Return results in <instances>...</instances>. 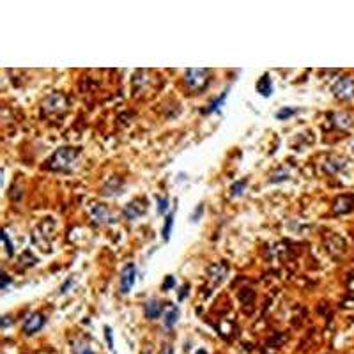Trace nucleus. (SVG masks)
Segmentation results:
<instances>
[{"label":"nucleus","instance_id":"a211bd4d","mask_svg":"<svg viewBox=\"0 0 354 354\" xmlns=\"http://www.w3.org/2000/svg\"><path fill=\"white\" fill-rule=\"evenodd\" d=\"M248 186V181L246 179H241V181H236L230 188V197H239L243 195V191L246 190Z\"/></svg>","mask_w":354,"mask_h":354},{"label":"nucleus","instance_id":"39448f33","mask_svg":"<svg viewBox=\"0 0 354 354\" xmlns=\"http://www.w3.org/2000/svg\"><path fill=\"white\" fill-rule=\"evenodd\" d=\"M333 94H335L338 99H353L354 98V80L353 78H338L333 85Z\"/></svg>","mask_w":354,"mask_h":354},{"label":"nucleus","instance_id":"b1692460","mask_svg":"<svg viewBox=\"0 0 354 354\" xmlns=\"http://www.w3.org/2000/svg\"><path fill=\"white\" fill-rule=\"evenodd\" d=\"M0 276H2V290H5L11 285V278L5 275V271H2V273H0Z\"/></svg>","mask_w":354,"mask_h":354},{"label":"nucleus","instance_id":"4be33fe9","mask_svg":"<svg viewBox=\"0 0 354 354\" xmlns=\"http://www.w3.org/2000/svg\"><path fill=\"white\" fill-rule=\"evenodd\" d=\"M176 285V280H174V276H170L168 275L167 278H165V282H163V285H161V289L163 290H170Z\"/></svg>","mask_w":354,"mask_h":354},{"label":"nucleus","instance_id":"ddd939ff","mask_svg":"<svg viewBox=\"0 0 354 354\" xmlns=\"http://www.w3.org/2000/svg\"><path fill=\"white\" fill-rule=\"evenodd\" d=\"M227 94H228V88H225V90H223L221 94H220L218 98H215V101L211 103L209 107L204 108V113H205V115H209V113H213V112H218L220 108H221V107L225 105V98H227Z\"/></svg>","mask_w":354,"mask_h":354},{"label":"nucleus","instance_id":"6e6552de","mask_svg":"<svg viewBox=\"0 0 354 354\" xmlns=\"http://www.w3.org/2000/svg\"><path fill=\"white\" fill-rule=\"evenodd\" d=\"M64 107H66V96L59 92L48 96V98L44 99V103H43V110H44V112H57V110H62Z\"/></svg>","mask_w":354,"mask_h":354},{"label":"nucleus","instance_id":"a878e982","mask_svg":"<svg viewBox=\"0 0 354 354\" xmlns=\"http://www.w3.org/2000/svg\"><path fill=\"white\" fill-rule=\"evenodd\" d=\"M73 280H75V278H73V276H71V278H67V280H66V284L61 287V292H67V290H69L71 287H73Z\"/></svg>","mask_w":354,"mask_h":354},{"label":"nucleus","instance_id":"dca6fc26","mask_svg":"<svg viewBox=\"0 0 354 354\" xmlns=\"http://www.w3.org/2000/svg\"><path fill=\"white\" fill-rule=\"evenodd\" d=\"M298 112H301V108H298V107H284V108H280L278 112L275 113V117L278 119V121H285V119H290V117H294Z\"/></svg>","mask_w":354,"mask_h":354},{"label":"nucleus","instance_id":"f257e3e1","mask_svg":"<svg viewBox=\"0 0 354 354\" xmlns=\"http://www.w3.org/2000/svg\"><path fill=\"white\" fill-rule=\"evenodd\" d=\"M80 153H82L80 149L69 147V145L57 149L46 165L48 170H51V172H69L73 165H75V161L78 159Z\"/></svg>","mask_w":354,"mask_h":354},{"label":"nucleus","instance_id":"aec40b11","mask_svg":"<svg viewBox=\"0 0 354 354\" xmlns=\"http://www.w3.org/2000/svg\"><path fill=\"white\" fill-rule=\"evenodd\" d=\"M156 202H158V215L163 216L168 215L170 211H168V199L167 197H156Z\"/></svg>","mask_w":354,"mask_h":354},{"label":"nucleus","instance_id":"bb28decb","mask_svg":"<svg viewBox=\"0 0 354 354\" xmlns=\"http://www.w3.org/2000/svg\"><path fill=\"white\" fill-rule=\"evenodd\" d=\"M11 322H13V319L11 317H2V328H9L11 326Z\"/></svg>","mask_w":354,"mask_h":354},{"label":"nucleus","instance_id":"f8f14e48","mask_svg":"<svg viewBox=\"0 0 354 354\" xmlns=\"http://www.w3.org/2000/svg\"><path fill=\"white\" fill-rule=\"evenodd\" d=\"M179 319V308L177 307H168L167 312H163V324H165V330L170 331L174 328V324L177 322Z\"/></svg>","mask_w":354,"mask_h":354},{"label":"nucleus","instance_id":"423d86ee","mask_svg":"<svg viewBox=\"0 0 354 354\" xmlns=\"http://www.w3.org/2000/svg\"><path fill=\"white\" fill-rule=\"evenodd\" d=\"M90 216H92L98 223H112L113 220H115L110 207H107L105 204H94L92 207H90Z\"/></svg>","mask_w":354,"mask_h":354},{"label":"nucleus","instance_id":"cd10ccee","mask_svg":"<svg viewBox=\"0 0 354 354\" xmlns=\"http://www.w3.org/2000/svg\"><path fill=\"white\" fill-rule=\"evenodd\" d=\"M76 354H94V351H92V349H88V347H82V349H80Z\"/></svg>","mask_w":354,"mask_h":354},{"label":"nucleus","instance_id":"9d476101","mask_svg":"<svg viewBox=\"0 0 354 354\" xmlns=\"http://www.w3.org/2000/svg\"><path fill=\"white\" fill-rule=\"evenodd\" d=\"M257 92L261 94V96H264V98H269L271 94H273V84H271L269 73L262 75V78L257 82Z\"/></svg>","mask_w":354,"mask_h":354},{"label":"nucleus","instance_id":"7ed1b4c3","mask_svg":"<svg viewBox=\"0 0 354 354\" xmlns=\"http://www.w3.org/2000/svg\"><path fill=\"white\" fill-rule=\"evenodd\" d=\"M136 275H138L136 264L135 262H128L121 273V292L122 294H130V290L135 287Z\"/></svg>","mask_w":354,"mask_h":354},{"label":"nucleus","instance_id":"f3484780","mask_svg":"<svg viewBox=\"0 0 354 354\" xmlns=\"http://www.w3.org/2000/svg\"><path fill=\"white\" fill-rule=\"evenodd\" d=\"M342 167H344V159H338V158H331L330 161H328L326 165H324V168H326L330 174H336L340 172Z\"/></svg>","mask_w":354,"mask_h":354},{"label":"nucleus","instance_id":"6ab92c4d","mask_svg":"<svg viewBox=\"0 0 354 354\" xmlns=\"http://www.w3.org/2000/svg\"><path fill=\"white\" fill-rule=\"evenodd\" d=\"M2 243H4V248L5 252H7V257H13L14 255V246H13V241H11L9 234L5 228H2Z\"/></svg>","mask_w":354,"mask_h":354},{"label":"nucleus","instance_id":"1a4fd4ad","mask_svg":"<svg viewBox=\"0 0 354 354\" xmlns=\"http://www.w3.org/2000/svg\"><path fill=\"white\" fill-rule=\"evenodd\" d=\"M354 207V199L353 197H338L333 204V211L336 215H344L347 211H351Z\"/></svg>","mask_w":354,"mask_h":354},{"label":"nucleus","instance_id":"393cba45","mask_svg":"<svg viewBox=\"0 0 354 354\" xmlns=\"http://www.w3.org/2000/svg\"><path fill=\"white\" fill-rule=\"evenodd\" d=\"M105 335H107V340H108V347L113 349V340H112V328L107 326L105 328Z\"/></svg>","mask_w":354,"mask_h":354},{"label":"nucleus","instance_id":"f03ea898","mask_svg":"<svg viewBox=\"0 0 354 354\" xmlns=\"http://www.w3.org/2000/svg\"><path fill=\"white\" fill-rule=\"evenodd\" d=\"M211 71L204 69V67H190L184 73V82H186V87L190 88L191 92H199L204 87H207V82H209Z\"/></svg>","mask_w":354,"mask_h":354},{"label":"nucleus","instance_id":"9b49d317","mask_svg":"<svg viewBox=\"0 0 354 354\" xmlns=\"http://www.w3.org/2000/svg\"><path fill=\"white\" fill-rule=\"evenodd\" d=\"M161 313H163V305L159 303L156 298L149 299V303L145 305V317L147 319H158Z\"/></svg>","mask_w":354,"mask_h":354},{"label":"nucleus","instance_id":"5701e85b","mask_svg":"<svg viewBox=\"0 0 354 354\" xmlns=\"http://www.w3.org/2000/svg\"><path fill=\"white\" fill-rule=\"evenodd\" d=\"M202 209H204V204H199V205H197L195 215L191 216V221H199V220H200V216H202Z\"/></svg>","mask_w":354,"mask_h":354},{"label":"nucleus","instance_id":"2eb2a0df","mask_svg":"<svg viewBox=\"0 0 354 354\" xmlns=\"http://www.w3.org/2000/svg\"><path fill=\"white\" fill-rule=\"evenodd\" d=\"M174 216H176V213L170 211L167 215V218H165V225L163 228H161V238H163V241L170 239V234H172V227H174Z\"/></svg>","mask_w":354,"mask_h":354},{"label":"nucleus","instance_id":"412c9836","mask_svg":"<svg viewBox=\"0 0 354 354\" xmlns=\"http://www.w3.org/2000/svg\"><path fill=\"white\" fill-rule=\"evenodd\" d=\"M287 177H289V172L284 170V168H280V170H276V172L269 177V182L271 184H275V182H282V181H285Z\"/></svg>","mask_w":354,"mask_h":354},{"label":"nucleus","instance_id":"c85d7f7f","mask_svg":"<svg viewBox=\"0 0 354 354\" xmlns=\"http://www.w3.org/2000/svg\"><path fill=\"white\" fill-rule=\"evenodd\" d=\"M353 149H354V144H353Z\"/></svg>","mask_w":354,"mask_h":354},{"label":"nucleus","instance_id":"0eeeda50","mask_svg":"<svg viewBox=\"0 0 354 354\" xmlns=\"http://www.w3.org/2000/svg\"><path fill=\"white\" fill-rule=\"evenodd\" d=\"M44 321H46V319H44L43 313H32V315L23 322L25 335H34V333H38V331L44 326Z\"/></svg>","mask_w":354,"mask_h":354},{"label":"nucleus","instance_id":"4468645a","mask_svg":"<svg viewBox=\"0 0 354 354\" xmlns=\"http://www.w3.org/2000/svg\"><path fill=\"white\" fill-rule=\"evenodd\" d=\"M333 122H335L336 128L345 130V128H349L351 124H353V117H351L349 113H345V112H338V113L333 115Z\"/></svg>","mask_w":354,"mask_h":354},{"label":"nucleus","instance_id":"20e7f679","mask_svg":"<svg viewBox=\"0 0 354 354\" xmlns=\"http://www.w3.org/2000/svg\"><path fill=\"white\" fill-rule=\"evenodd\" d=\"M147 213V200L145 199H135V200L128 202L122 209V215L128 220H138Z\"/></svg>","mask_w":354,"mask_h":354}]
</instances>
